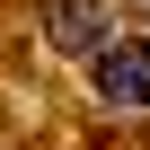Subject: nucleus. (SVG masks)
I'll use <instances>...</instances> for the list:
<instances>
[{
    "label": "nucleus",
    "instance_id": "obj_1",
    "mask_svg": "<svg viewBox=\"0 0 150 150\" xmlns=\"http://www.w3.org/2000/svg\"><path fill=\"white\" fill-rule=\"evenodd\" d=\"M88 97L106 115H150V35H115L88 71Z\"/></svg>",
    "mask_w": 150,
    "mask_h": 150
},
{
    "label": "nucleus",
    "instance_id": "obj_2",
    "mask_svg": "<svg viewBox=\"0 0 150 150\" xmlns=\"http://www.w3.org/2000/svg\"><path fill=\"white\" fill-rule=\"evenodd\" d=\"M106 44H115V9H106V0H62V9H53V53L97 62Z\"/></svg>",
    "mask_w": 150,
    "mask_h": 150
}]
</instances>
